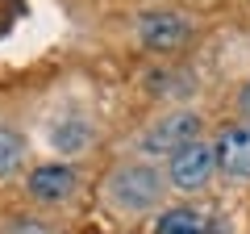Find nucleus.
Wrapping results in <instances>:
<instances>
[{
  "instance_id": "1",
  "label": "nucleus",
  "mask_w": 250,
  "mask_h": 234,
  "mask_svg": "<svg viewBox=\"0 0 250 234\" xmlns=\"http://www.w3.org/2000/svg\"><path fill=\"white\" fill-rule=\"evenodd\" d=\"M104 192L121 213H146L163 197V176L154 167H146V163H125V167H117L108 176Z\"/></svg>"
},
{
  "instance_id": "2",
  "label": "nucleus",
  "mask_w": 250,
  "mask_h": 234,
  "mask_svg": "<svg viewBox=\"0 0 250 234\" xmlns=\"http://www.w3.org/2000/svg\"><path fill=\"white\" fill-rule=\"evenodd\" d=\"M200 138V113H192V109H179V113H167V117H159L150 130L142 134V142H138V151L142 155H175V151H184L188 142H196Z\"/></svg>"
},
{
  "instance_id": "3",
  "label": "nucleus",
  "mask_w": 250,
  "mask_h": 234,
  "mask_svg": "<svg viewBox=\"0 0 250 234\" xmlns=\"http://www.w3.org/2000/svg\"><path fill=\"white\" fill-rule=\"evenodd\" d=\"M213 167H217V146H208V142L196 138V142H188L184 151L171 155L167 176H171V184L179 192H200L208 184V176H213Z\"/></svg>"
},
{
  "instance_id": "4",
  "label": "nucleus",
  "mask_w": 250,
  "mask_h": 234,
  "mask_svg": "<svg viewBox=\"0 0 250 234\" xmlns=\"http://www.w3.org/2000/svg\"><path fill=\"white\" fill-rule=\"evenodd\" d=\"M188 34H192V25L179 13H146L138 21V38L146 42V50H175L188 42Z\"/></svg>"
},
{
  "instance_id": "5",
  "label": "nucleus",
  "mask_w": 250,
  "mask_h": 234,
  "mask_svg": "<svg viewBox=\"0 0 250 234\" xmlns=\"http://www.w3.org/2000/svg\"><path fill=\"white\" fill-rule=\"evenodd\" d=\"M75 184H80V176H75V167H67V163H46V167L29 171V197L46 201V205L67 201L75 192Z\"/></svg>"
},
{
  "instance_id": "6",
  "label": "nucleus",
  "mask_w": 250,
  "mask_h": 234,
  "mask_svg": "<svg viewBox=\"0 0 250 234\" xmlns=\"http://www.w3.org/2000/svg\"><path fill=\"white\" fill-rule=\"evenodd\" d=\"M217 167L233 180H250V121L229 126L217 138Z\"/></svg>"
},
{
  "instance_id": "7",
  "label": "nucleus",
  "mask_w": 250,
  "mask_h": 234,
  "mask_svg": "<svg viewBox=\"0 0 250 234\" xmlns=\"http://www.w3.org/2000/svg\"><path fill=\"white\" fill-rule=\"evenodd\" d=\"M46 138H50V146L59 155H80V151H88V142H92V121L83 113H62V117L50 121Z\"/></svg>"
},
{
  "instance_id": "8",
  "label": "nucleus",
  "mask_w": 250,
  "mask_h": 234,
  "mask_svg": "<svg viewBox=\"0 0 250 234\" xmlns=\"http://www.w3.org/2000/svg\"><path fill=\"white\" fill-rule=\"evenodd\" d=\"M154 234H208V217L200 213V209H167V213L154 222Z\"/></svg>"
},
{
  "instance_id": "9",
  "label": "nucleus",
  "mask_w": 250,
  "mask_h": 234,
  "mask_svg": "<svg viewBox=\"0 0 250 234\" xmlns=\"http://www.w3.org/2000/svg\"><path fill=\"white\" fill-rule=\"evenodd\" d=\"M21 163H25V138L17 130L0 126V180H9Z\"/></svg>"
},
{
  "instance_id": "10",
  "label": "nucleus",
  "mask_w": 250,
  "mask_h": 234,
  "mask_svg": "<svg viewBox=\"0 0 250 234\" xmlns=\"http://www.w3.org/2000/svg\"><path fill=\"white\" fill-rule=\"evenodd\" d=\"M13 234H50V230H46V226H38L34 217H21V222L13 226Z\"/></svg>"
},
{
  "instance_id": "11",
  "label": "nucleus",
  "mask_w": 250,
  "mask_h": 234,
  "mask_svg": "<svg viewBox=\"0 0 250 234\" xmlns=\"http://www.w3.org/2000/svg\"><path fill=\"white\" fill-rule=\"evenodd\" d=\"M242 109L250 113V84H246V92H242Z\"/></svg>"
}]
</instances>
